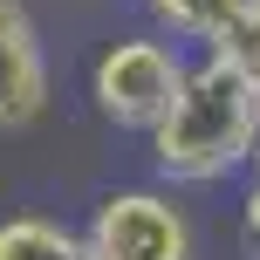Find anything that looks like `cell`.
Segmentation results:
<instances>
[{
	"label": "cell",
	"mask_w": 260,
	"mask_h": 260,
	"mask_svg": "<svg viewBox=\"0 0 260 260\" xmlns=\"http://www.w3.org/2000/svg\"><path fill=\"white\" fill-rule=\"evenodd\" d=\"M260 137V76L226 48H199L171 96L165 123L144 137L151 178L171 192H206V185L247 178V151Z\"/></svg>",
	"instance_id": "1"
},
{
	"label": "cell",
	"mask_w": 260,
	"mask_h": 260,
	"mask_svg": "<svg viewBox=\"0 0 260 260\" xmlns=\"http://www.w3.org/2000/svg\"><path fill=\"white\" fill-rule=\"evenodd\" d=\"M185 69H192V48H178L157 27H137V35H117L96 48L89 62V110L123 137H151L165 123L171 96H178Z\"/></svg>",
	"instance_id": "2"
},
{
	"label": "cell",
	"mask_w": 260,
	"mask_h": 260,
	"mask_svg": "<svg viewBox=\"0 0 260 260\" xmlns=\"http://www.w3.org/2000/svg\"><path fill=\"white\" fill-rule=\"evenodd\" d=\"M89 260H199V226L171 185H110L76 226Z\"/></svg>",
	"instance_id": "3"
},
{
	"label": "cell",
	"mask_w": 260,
	"mask_h": 260,
	"mask_svg": "<svg viewBox=\"0 0 260 260\" xmlns=\"http://www.w3.org/2000/svg\"><path fill=\"white\" fill-rule=\"evenodd\" d=\"M55 103V69L27 0H0V137L35 130Z\"/></svg>",
	"instance_id": "4"
},
{
	"label": "cell",
	"mask_w": 260,
	"mask_h": 260,
	"mask_svg": "<svg viewBox=\"0 0 260 260\" xmlns=\"http://www.w3.org/2000/svg\"><path fill=\"white\" fill-rule=\"evenodd\" d=\"M144 7V21L157 27V35H171L178 48H219L226 41V27L240 21V7L247 0H137Z\"/></svg>",
	"instance_id": "5"
},
{
	"label": "cell",
	"mask_w": 260,
	"mask_h": 260,
	"mask_svg": "<svg viewBox=\"0 0 260 260\" xmlns=\"http://www.w3.org/2000/svg\"><path fill=\"white\" fill-rule=\"evenodd\" d=\"M0 260H89V247L55 212H7L0 219Z\"/></svg>",
	"instance_id": "6"
},
{
	"label": "cell",
	"mask_w": 260,
	"mask_h": 260,
	"mask_svg": "<svg viewBox=\"0 0 260 260\" xmlns=\"http://www.w3.org/2000/svg\"><path fill=\"white\" fill-rule=\"evenodd\" d=\"M233 247L240 260H260V185H240V206H233Z\"/></svg>",
	"instance_id": "7"
},
{
	"label": "cell",
	"mask_w": 260,
	"mask_h": 260,
	"mask_svg": "<svg viewBox=\"0 0 260 260\" xmlns=\"http://www.w3.org/2000/svg\"><path fill=\"white\" fill-rule=\"evenodd\" d=\"M219 48H226V55H240V62L260 76V0H247V7H240V21L226 27V41H219Z\"/></svg>",
	"instance_id": "8"
},
{
	"label": "cell",
	"mask_w": 260,
	"mask_h": 260,
	"mask_svg": "<svg viewBox=\"0 0 260 260\" xmlns=\"http://www.w3.org/2000/svg\"><path fill=\"white\" fill-rule=\"evenodd\" d=\"M247 178L260 185V137H253V151H247Z\"/></svg>",
	"instance_id": "9"
}]
</instances>
